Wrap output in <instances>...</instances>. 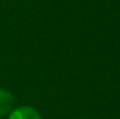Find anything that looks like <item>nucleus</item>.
Here are the masks:
<instances>
[{"label":"nucleus","instance_id":"f03ea898","mask_svg":"<svg viewBox=\"0 0 120 119\" xmlns=\"http://www.w3.org/2000/svg\"><path fill=\"white\" fill-rule=\"evenodd\" d=\"M13 107H14L13 95L6 89H0V116L9 115L13 111Z\"/></svg>","mask_w":120,"mask_h":119},{"label":"nucleus","instance_id":"f257e3e1","mask_svg":"<svg viewBox=\"0 0 120 119\" xmlns=\"http://www.w3.org/2000/svg\"><path fill=\"white\" fill-rule=\"evenodd\" d=\"M8 119H41L40 113L32 106H20L13 109Z\"/></svg>","mask_w":120,"mask_h":119}]
</instances>
